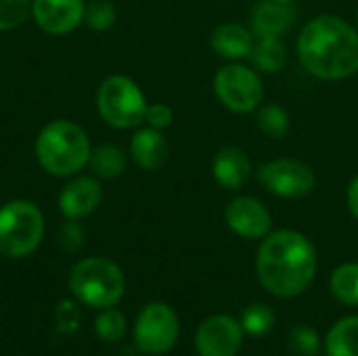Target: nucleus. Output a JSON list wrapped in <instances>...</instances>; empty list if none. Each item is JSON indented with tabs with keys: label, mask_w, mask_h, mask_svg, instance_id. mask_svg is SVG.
I'll return each mask as SVG.
<instances>
[{
	"label": "nucleus",
	"mask_w": 358,
	"mask_h": 356,
	"mask_svg": "<svg viewBox=\"0 0 358 356\" xmlns=\"http://www.w3.org/2000/svg\"><path fill=\"white\" fill-rule=\"evenodd\" d=\"M256 271L266 292L279 298H296L315 279L317 252L302 233L275 231L260 245Z\"/></svg>",
	"instance_id": "f257e3e1"
},
{
	"label": "nucleus",
	"mask_w": 358,
	"mask_h": 356,
	"mask_svg": "<svg viewBox=\"0 0 358 356\" xmlns=\"http://www.w3.org/2000/svg\"><path fill=\"white\" fill-rule=\"evenodd\" d=\"M298 57L321 80H344L358 71V31L336 15L315 17L298 38Z\"/></svg>",
	"instance_id": "f03ea898"
},
{
	"label": "nucleus",
	"mask_w": 358,
	"mask_h": 356,
	"mask_svg": "<svg viewBox=\"0 0 358 356\" xmlns=\"http://www.w3.org/2000/svg\"><path fill=\"white\" fill-rule=\"evenodd\" d=\"M90 151L86 132L69 120H55L46 124L36 141V157L52 176L78 174L88 164Z\"/></svg>",
	"instance_id": "7ed1b4c3"
},
{
	"label": "nucleus",
	"mask_w": 358,
	"mask_h": 356,
	"mask_svg": "<svg viewBox=\"0 0 358 356\" xmlns=\"http://www.w3.org/2000/svg\"><path fill=\"white\" fill-rule=\"evenodd\" d=\"M69 287L78 300L92 308H111L124 294V275L107 258H86L69 275Z\"/></svg>",
	"instance_id": "20e7f679"
},
{
	"label": "nucleus",
	"mask_w": 358,
	"mask_h": 356,
	"mask_svg": "<svg viewBox=\"0 0 358 356\" xmlns=\"http://www.w3.org/2000/svg\"><path fill=\"white\" fill-rule=\"evenodd\" d=\"M44 235V216L36 204L25 199L8 201L0 208V254L23 258L31 254Z\"/></svg>",
	"instance_id": "39448f33"
},
{
	"label": "nucleus",
	"mask_w": 358,
	"mask_h": 356,
	"mask_svg": "<svg viewBox=\"0 0 358 356\" xmlns=\"http://www.w3.org/2000/svg\"><path fill=\"white\" fill-rule=\"evenodd\" d=\"M101 118L113 128H134L145 122L147 101L143 90L126 76L107 78L96 92Z\"/></svg>",
	"instance_id": "423d86ee"
},
{
	"label": "nucleus",
	"mask_w": 358,
	"mask_h": 356,
	"mask_svg": "<svg viewBox=\"0 0 358 356\" xmlns=\"http://www.w3.org/2000/svg\"><path fill=\"white\" fill-rule=\"evenodd\" d=\"M214 88L218 99L233 111L248 113L254 111L264 97L262 80L258 73L245 65H227L216 73Z\"/></svg>",
	"instance_id": "0eeeda50"
},
{
	"label": "nucleus",
	"mask_w": 358,
	"mask_h": 356,
	"mask_svg": "<svg viewBox=\"0 0 358 356\" xmlns=\"http://www.w3.org/2000/svg\"><path fill=\"white\" fill-rule=\"evenodd\" d=\"M136 346L151 355L168 353L178 340V319L166 304H149L136 319Z\"/></svg>",
	"instance_id": "6e6552de"
},
{
	"label": "nucleus",
	"mask_w": 358,
	"mask_h": 356,
	"mask_svg": "<svg viewBox=\"0 0 358 356\" xmlns=\"http://www.w3.org/2000/svg\"><path fill=\"white\" fill-rule=\"evenodd\" d=\"M260 183L279 197H304L315 189V172L298 159H275L260 168Z\"/></svg>",
	"instance_id": "1a4fd4ad"
},
{
	"label": "nucleus",
	"mask_w": 358,
	"mask_h": 356,
	"mask_svg": "<svg viewBox=\"0 0 358 356\" xmlns=\"http://www.w3.org/2000/svg\"><path fill=\"white\" fill-rule=\"evenodd\" d=\"M243 342V327L229 315H216L203 321L195 336L199 356H235Z\"/></svg>",
	"instance_id": "9d476101"
},
{
	"label": "nucleus",
	"mask_w": 358,
	"mask_h": 356,
	"mask_svg": "<svg viewBox=\"0 0 358 356\" xmlns=\"http://www.w3.org/2000/svg\"><path fill=\"white\" fill-rule=\"evenodd\" d=\"M84 0H31V17L40 29L52 36L73 31L84 21Z\"/></svg>",
	"instance_id": "9b49d317"
},
{
	"label": "nucleus",
	"mask_w": 358,
	"mask_h": 356,
	"mask_svg": "<svg viewBox=\"0 0 358 356\" xmlns=\"http://www.w3.org/2000/svg\"><path fill=\"white\" fill-rule=\"evenodd\" d=\"M227 225L233 233L245 239H260L271 233V214L254 197H237L229 204L224 212Z\"/></svg>",
	"instance_id": "f8f14e48"
},
{
	"label": "nucleus",
	"mask_w": 358,
	"mask_h": 356,
	"mask_svg": "<svg viewBox=\"0 0 358 356\" xmlns=\"http://www.w3.org/2000/svg\"><path fill=\"white\" fill-rule=\"evenodd\" d=\"M103 199L101 185L94 178L78 176L63 187L59 193V210L69 220H80L92 214Z\"/></svg>",
	"instance_id": "ddd939ff"
},
{
	"label": "nucleus",
	"mask_w": 358,
	"mask_h": 356,
	"mask_svg": "<svg viewBox=\"0 0 358 356\" xmlns=\"http://www.w3.org/2000/svg\"><path fill=\"white\" fill-rule=\"evenodd\" d=\"M296 10L287 2L262 0L252 8V31L258 38H281L294 25Z\"/></svg>",
	"instance_id": "4468645a"
},
{
	"label": "nucleus",
	"mask_w": 358,
	"mask_h": 356,
	"mask_svg": "<svg viewBox=\"0 0 358 356\" xmlns=\"http://www.w3.org/2000/svg\"><path fill=\"white\" fill-rule=\"evenodd\" d=\"M130 153L143 170H159L168 159V143L157 128H143L132 136Z\"/></svg>",
	"instance_id": "2eb2a0df"
},
{
	"label": "nucleus",
	"mask_w": 358,
	"mask_h": 356,
	"mask_svg": "<svg viewBox=\"0 0 358 356\" xmlns=\"http://www.w3.org/2000/svg\"><path fill=\"white\" fill-rule=\"evenodd\" d=\"M252 174V164L248 155L237 147H224L214 159V178L224 189H239L248 183Z\"/></svg>",
	"instance_id": "dca6fc26"
},
{
	"label": "nucleus",
	"mask_w": 358,
	"mask_h": 356,
	"mask_svg": "<svg viewBox=\"0 0 358 356\" xmlns=\"http://www.w3.org/2000/svg\"><path fill=\"white\" fill-rule=\"evenodd\" d=\"M212 48L227 59L250 57L254 48V31L239 23H222L212 31Z\"/></svg>",
	"instance_id": "f3484780"
},
{
	"label": "nucleus",
	"mask_w": 358,
	"mask_h": 356,
	"mask_svg": "<svg viewBox=\"0 0 358 356\" xmlns=\"http://www.w3.org/2000/svg\"><path fill=\"white\" fill-rule=\"evenodd\" d=\"M327 356H358V317L342 319L325 340Z\"/></svg>",
	"instance_id": "a211bd4d"
},
{
	"label": "nucleus",
	"mask_w": 358,
	"mask_h": 356,
	"mask_svg": "<svg viewBox=\"0 0 358 356\" xmlns=\"http://www.w3.org/2000/svg\"><path fill=\"white\" fill-rule=\"evenodd\" d=\"M88 166L92 168V172L99 176V178H117L124 174L126 166H128V159L124 155V151L115 145H99L90 151V157H88Z\"/></svg>",
	"instance_id": "6ab92c4d"
},
{
	"label": "nucleus",
	"mask_w": 358,
	"mask_h": 356,
	"mask_svg": "<svg viewBox=\"0 0 358 356\" xmlns=\"http://www.w3.org/2000/svg\"><path fill=\"white\" fill-rule=\"evenodd\" d=\"M252 63L266 73L281 71L287 61V50L281 42V38H258V44H254L250 52Z\"/></svg>",
	"instance_id": "aec40b11"
},
{
	"label": "nucleus",
	"mask_w": 358,
	"mask_h": 356,
	"mask_svg": "<svg viewBox=\"0 0 358 356\" xmlns=\"http://www.w3.org/2000/svg\"><path fill=\"white\" fill-rule=\"evenodd\" d=\"M331 292L340 302L358 306V264L350 262L336 269L331 275Z\"/></svg>",
	"instance_id": "412c9836"
},
{
	"label": "nucleus",
	"mask_w": 358,
	"mask_h": 356,
	"mask_svg": "<svg viewBox=\"0 0 358 356\" xmlns=\"http://www.w3.org/2000/svg\"><path fill=\"white\" fill-rule=\"evenodd\" d=\"M256 124H258V128L264 134H268L273 138H281L289 130V118H287L285 109L279 107V105H266V107H262L258 111Z\"/></svg>",
	"instance_id": "4be33fe9"
},
{
	"label": "nucleus",
	"mask_w": 358,
	"mask_h": 356,
	"mask_svg": "<svg viewBox=\"0 0 358 356\" xmlns=\"http://www.w3.org/2000/svg\"><path fill=\"white\" fill-rule=\"evenodd\" d=\"M275 325V315L266 304H252L241 315V327L250 336H266Z\"/></svg>",
	"instance_id": "5701e85b"
},
{
	"label": "nucleus",
	"mask_w": 358,
	"mask_h": 356,
	"mask_svg": "<svg viewBox=\"0 0 358 356\" xmlns=\"http://www.w3.org/2000/svg\"><path fill=\"white\" fill-rule=\"evenodd\" d=\"M115 19H117V10H115L113 2H109V0H94L90 4H86L84 21L92 29L105 31V29H109L115 23Z\"/></svg>",
	"instance_id": "b1692460"
},
{
	"label": "nucleus",
	"mask_w": 358,
	"mask_h": 356,
	"mask_svg": "<svg viewBox=\"0 0 358 356\" xmlns=\"http://www.w3.org/2000/svg\"><path fill=\"white\" fill-rule=\"evenodd\" d=\"M94 332L105 342H117L126 334V319L117 311L105 308V313H101L94 321Z\"/></svg>",
	"instance_id": "393cba45"
},
{
	"label": "nucleus",
	"mask_w": 358,
	"mask_h": 356,
	"mask_svg": "<svg viewBox=\"0 0 358 356\" xmlns=\"http://www.w3.org/2000/svg\"><path fill=\"white\" fill-rule=\"evenodd\" d=\"M31 15V0H0V31L21 25Z\"/></svg>",
	"instance_id": "a878e982"
},
{
	"label": "nucleus",
	"mask_w": 358,
	"mask_h": 356,
	"mask_svg": "<svg viewBox=\"0 0 358 356\" xmlns=\"http://www.w3.org/2000/svg\"><path fill=\"white\" fill-rule=\"evenodd\" d=\"M289 348L298 356H317L321 350L319 334L308 325H298L289 334Z\"/></svg>",
	"instance_id": "bb28decb"
},
{
	"label": "nucleus",
	"mask_w": 358,
	"mask_h": 356,
	"mask_svg": "<svg viewBox=\"0 0 358 356\" xmlns=\"http://www.w3.org/2000/svg\"><path fill=\"white\" fill-rule=\"evenodd\" d=\"M55 321L61 334H76L80 323H82V313L78 308V304L63 300L59 302L57 311H55Z\"/></svg>",
	"instance_id": "cd10ccee"
},
{
	"label": "nucleus",
	"mask_w": 358,
	"mask_h": 356,
	"mask_svg": "<svg viewBox=\"0 0 358 356\" xmlns=\"http://www.w3.org/2000/svg\"><path fill=\"white\" fill-rule=\"evenodd\" d=\"M57 241L63 250L67 252H76L82 248L84 243V229L78 225V220H69L65 222L61 229H59V235H57Z\"/></svg>",
	"instance_id": "c85d7f7f"
},
{
	"label": "nucleus",
	"mask_w": 358,
	"mask_h": 356,
	"mask_svg": "<svg viewBox=\"0 0 358 356\" xmlns=\"http://www.w3.org/2000/svg\"><path fill=\"white\" fill-rule=\"evenodd\" d=\"M145 122H149L151 128H166L172 122V109L164 103H155V105H147V113H145Z\"/></svg>",
	"instance_id": "c756f323"
},
{
	"label": "nucleus",
	"mask_w": 358,
	"mask_h": 356,
	"mask_svg": "<svg viewBox=\"0 0 358 356\" xmlns=\"http://www.w3.org/2000/svg\"><path fill=\"white\" fill-rule=\"evenodd\" d=\"M348 206H350V212L355 214V218L358 220V176L348 187Z\"/></svg>",
	"instance_id": "7c9ffc66"
},
{
	"label": "nucleus",
	"mask_w": 358,
	"mask_h": 356,
	"mask_svg": "<svg viewBox=\"0 0 358 356\" xmlns=\"http://www.w3.org/2000/svg\"><path fill=\"white\" fill-rule=\"evenodd\" d=\"M277 2H287V4H292L294 0H277Z\"/></svg>",
	"instance_id": "2f4dec72"
},
{
	"label": "nucleus",
	"mask_w": 358,
	"mask_h": 356,
	"mask_svg": "<svg viewBox=\"0 0 358 356\" xmlns=\"http://www.w3.org/2000/svg\"><path fill=\"white\" fill-rule=\"evenodd\" d=\"M357 23H358V8H357Z\"/></svg>",
	"instance_id": "473e14b6"
}]
</instances>
